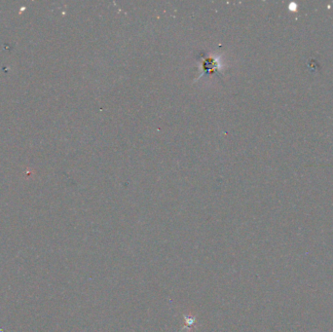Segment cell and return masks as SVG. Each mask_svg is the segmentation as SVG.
Masks as SVG:
<instances>
[{
  "instance_id": "obj_1",
  "label": "cell",
  "mask_w": 333,
  "mask_h": 332,
  "mask_svg": "<svg viewBox=\"0 0 333 332\" xmlns=\"http://www.w3.org/2000/svg\"><path fill=\"white\" fill-rule=\"evenodd\" d=\"M202 64H203L204 72L201 75L208 73V72H218L219 71L218 70V63L213 58H204Z\"/></svg>"
}]
</instances>
